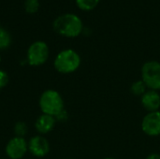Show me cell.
I'll return each instance as SVG.
<instances>
[{
  "instance_id": "cell-1",
  "label": "cell",
  "mask_w": 160,
  "mask_h": 159,
  "mask_svg": "<svg viewBox=\"0 0 160 159\" xmlns=\"http://www.w3.org/2000/svg\"><path fill=\"white\" fill-rule=\"evenodd\" d=\"M53 30L65 37H77L83 29V24L79 16L72 13H66L58 16L52 22Z\"/></svg>"
},
{
  "instance_id": "cell-2",
  "label": "cell",
  "mask_w": 160,
  "mask_h": 159,
  "mask_svg": "<svg viewBox=\"0 0 160 159\" xmlns=\"http://www.w3.org/2000/svg\"><path fill=\"white\" fill-rule=\"evenodd\" d=\"M82 64L80 54L72 50L66 49L57 53L53 61L55 70L61 74H71L78 70Z\"/></svg>"
},
{
  "instance_id": "cell-3",
  "label": "cell",
  "mask_w": 160,
  "mask_h": 159,
  "mask_svg": "<svg viewBox=\"0 0 160 159\" xmlns=\"http://www.w3.org/2000/svg\"><path fill=\"white\" fill-rule=\"evenodd\" d=\"M38 105L42 113L53 117L65 110V102L61 94L53 89H48L41 94Z\"/></svg>"
},
{
  "instance_id": "cell-4",
  "label": "cell",
  "mask_w": 160,
  "mask_h": 159,
  "mask_svg": "<svg viewBox=\"0 0 160 159\" xmlns=\"http://www.w3.org/2000/svg\"><path fill=\"white\" fill-rule=\"evenodd\" d=\"M141 80L148 89L160 91V62L150 60L145 62L141 68Z\"/></svg>"
},
{
  "instance_id": "cell-5",
  "label": "cell",
  "mask_w": 160,
  "mask_h": 159,
  "mask_svg": "<svg viewBox=\"0 0 160 159\" xmlns=\"http://www.w3.org/2000/svg\"><path fill=\"white\" fill-rule=\"evenodd\" d=\"M50 50L46 42L38 40L33 42L26 52V61L32 67H39L45 64L49 58Z\"/></svg>"
},
{
  "instance_id": "cell-6",
  "label": "cell",
  "mask_w": 160,
  "mask_h": 159,
  "mask_svg": "<svg viewBox=\"0 0 160 159\" xmlns=\"http://www.w3.org/2000/svg\"><path fill=\"white\" fill-rule=\"evenodd\" d=\"M142 132L148 137L160 136V111L147 112L141 123Z\"/></svg>"
},
{
  "instance_id": "cell-7",
  "label": "cell",
  "mask_w": 160,
  "mask_h": 159,
  "mask_svg": "<svg viewBox=\"0 0 160 159\" xmlns=\"http://www.w3.org/2000/svg\"><path fill=\"white\" fill-rule=\"evenodd\" d=\"M28 152V142L24 138L13 137L5 148V153L9 159H22Z\"/></svg>"
},
{
  "instance_id": "cell-8",
  "label": "cell",
  "mask_w": 160,
  "mask_h": 159,
  "mask_svg": "<svg viewBox=\"0 0 160 159\" xmlns=\"http://www.w3.org/2000/svg\"><path fill=\"white\" fill-rule=\"evenodd\" d=\"M29 153L38 158L44 157L50 152V143L48 140L42 135H37L27 142Z\"/></svg>"
},
{
  "instance_id": "cell-9",
  "label": "cell",
  "mask_w": 160,
  "mask_h": 159,
  "mask_svg": "<svg viewBox=\"0 0 160 159\" xmlns=\"http://www.w3.org/2000/svg\"><path fill=\"white\" fill-rule=\"evenodd\" d=\"M141 104L147 112L160 111V93L148 89L141 97Z\"/></svg>"
},
{
  "instance_id": "cell-10",
  "label": "cell",
  "mask_w": 160,
  "mask_h": 159,
  "mask_svg": "<svg viewBox=\"0 0 160 159\" xmlns=\"http://www.w3.org/2000/svg\"><path fill=\"white\" fill-rule=\"evenodd\" d=\"M56 120L53 116L42 113L36 120L35 128L39 135H46L50 133L55 127Z\"/></svg>"
},
{
  "instance_id": "cell-11",
  "label": "cell",
  "mask_w": 160,
  "mask_h": 159,
  "mask_svg": "<svg viewBox=\"0 0 160 159\" xmlns=\"http://www.w3.org/2000/svg\"><path fill=\"white\" fill-rule=\"evenodd\" d=\"M147 90H148L147 86L142 80H137V81L133 82L132 84L130 85V92L135 97H141Z\"/></svg>"
},
{
  "instance_id": "cell-12",
  "label": "cell",
  "mask_w": 160,
  "mask_h": 159,
  "mask_svg": "<svg viewBox=\"0 0 160 159\" xmlns=\"http://www.w3.org/2000/svg\"><path fill=\"white\" fill-rule=\"evenodd\" d=\"M11 44V36L8 31L0 25V51L8 49Z\"/></svg>"
},
{
  "instance_id": "cell-13",
  "label": "cell",
  "mask_w": 160,
  "mask_h": 159,
  "mask_svg": "<svg viewBox=\"0 0 160 159\" xmlns=\"http://www.w3.org/2000/svg\"><path fill=\"white\" fill-rule=\"evenodd\" d=\"M99 3V0H76L77 7L82 10H92Z\"/></svg>"
},
{
  "instance_id": "cell-14",
  "label": "cell",
  "mask_w": 160,
  "mask_h": 159,
  "mask_svg": "<svg viewBox=\"0 0 160 159\" xmlns=\"http://www.w3.org/2000/svg\"><path fill=\"white\" fill-rule=\"evenodd\" d=\"M15 137H20V138H24L28 132V127L26 126V124L24 122H17L14 126L13 128Z\"/></svg>"
},
{
  "instance_id": "cell-15",
  "label": "cell",
  "mask_w": 160,
  "mask_h": 159,
  "mask_svg": "<svg viewBox=\"0 0 160 159\" xmlns=\"http://www.w3.org/2000/svg\"><path fill=\"white\" fill-rule=\"evenodd\" d=\"M39 8V1L38 0H25L24 2V9L28 14H35L38 12Z\"/></svg>"
},
{
  "instance_id": "cell-16",
  "label": "cell",
  "mask_w": 160,
  "mask_h": 159,
  "mask_svg": "<svg viewBox=\"0 0 160 159\" xmlns=\"http://www.w3.org/2000/svg\"><path fill=\"white\" fill-rule=\"evenodd\" d=\"M8 82V73L2 69H0V89L4 88Z\"/></svg>"
},
{
  "instance_id": "cell-17",
  "label": "cell",
  "mask_w": 160,
  "mask_h": 159,
  "mask_svg": "<svg viewBox=\"0 0 160 159\" xmlns=\"http://www.w3.org/2000/svg\"><path fill=\"white\" fill-rule=\"evenodd\" d=\"M55 120H56V122H61V123H63V122H66L68 119V112L66 111V110H63L61 112H59L55 117Z\"/></svg>"
},
{
  "instance_id": "cell-18",
  "label": "cell",
  "mask_w": 160,
  "mask_h": 159,
  "mask_svg": "<svg viewBox=\"0 0 160 159\" xmlns=\"http://www.w3.org/2000/svg\"><path fill=\"white\" fill-rule=\"evenodd\" d=\"M145 159H160V155L158 153H152L146 157Z\"/></svg>"
},
{
  "instance_id": "cell-19",
  "label": "cell",
  "mask_w": 160,
  "mask_h": 159,
  "mask_svg": "<svg viewBox=\"0 0 160 159\" xmlns=\"http://www.w3.org/2000/svg\"><path fill=\"white\" fill-rule=\"evenodd\" d=\"M103 159H117L115 157H104Z\"/></svg>"
},
{
  "instance_id": "cell-20",
  "label": "cell",
  "mask_w": 160,
  "mask_h": 159,
  "mask_svg": "<svg viewBox=\"0 0 160 159\" xmlns=\"http://www.w3.org/2000/svg\"><path fill=\"white\" fill-rule=\"evenodd\" d=\"M0 63H1V56H0Z\"/></svg>"
},
{
  "instance_id": "cell-21",
  "label": "cell",
  "mask_w": 160,
  "mask_h": 159,
  "mask_svg": "<svg viewBox=\"0 0 160 159\" xmlns=\"http://www.w3.org/2000/svg\"><path fill=\"white\" fill-rule=\"evenodd\" d=\"M66 159H74V158H66Z\"/></svg>"
}]
</instances>
